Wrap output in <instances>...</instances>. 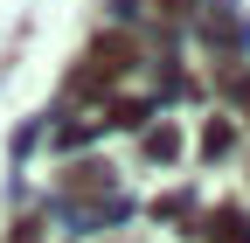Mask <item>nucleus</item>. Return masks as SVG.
<instances>
[{"mask_svg": "<svg viewBox=\"0 0 250 243\" xmlns=\"http://www.w3.org/2000/svg\"><path fill=\"white\" fill-rule=\"evenodd\" d=\"M215 236H223V243H250V216L223 208V216H215Z\"/></svg>", "mask_w": 250, "mask_h": 243, "instance_id": "obj_1", "label": "nucleus"}]
</instances>
